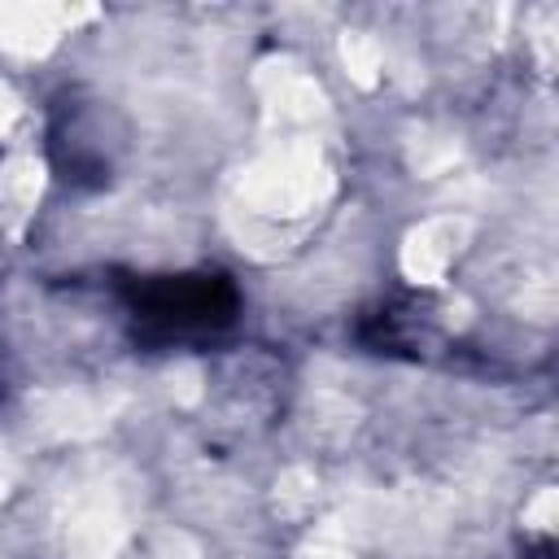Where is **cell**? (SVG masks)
<instances>
[{"instance_id": "cell-8", "label": "cell", "mask_w": 559, "mask_h": 559, "mask_svg": "<svg viewBox=\"0 0 559 559\" xmlns=\"http://www.w3.org/2000/svg\"><path fill=\"white\" fill-rule=\"evenodd\" d=\"M275 489H280V493H275V502H280L284 511H301V507H310V502H314L319 480H314L310 472L293 467V472H284V476H280V485H275Z\"/></svg>"}, {"instance_id": "cell-1", "label": "cell", "mask_w": 559, "mask_h": 559, "mask_svg": "<svg viewBox=\"0 0 559 559\" xmlns=\"http://www.w3.org/2000/svg\"><path fill=\"white\" fill-rule=\"evenodd\" d=\"M332 192V170L314 144H280L240 175V201L258 218H301Z\"/></svg>"}, {"instance_id": "cell-2", "label": "cell", "mask_w": 559, "mask_h": 559, "mask_svg": "<svg viewBox=\"0 0 559 559\" xmlns=\"http://www.w3.org/2000/svg\"><path fill=\"white\" fill-rule=\"evenodd\" d=\"M131 515H135V485L127 476L109 472L79 485L66 502V524H61L70 559H114L131 533Z\"/></svg>"}, {"instance_id": "cell-3", "label": "cell", "mask_w": 559, "mask_h": 559, "mask_svg": "<svg viewBox=\"0 0 559 559\" xmlns=\"http://www.w3.org/2000/svg\"><path fill=\"white\" fill-rule=\"evenodd\" d=\"M467 236H472V218H463V214H441V218L419 223L402 245V271L419 284L441 280L445 266L463 253Z\"/></svg>"}, {"instance_id": "cell-4", "label": "cell", "mask_w": 559, "mask_h": 559, "mask_svg": "<svg viewBox=\"0 0 559 559\" xmlns=\"http://www.w3.org/2000/svg\"><path fill=\"white\" fill-rule=\"evenodd\" d=\"M31 415L52 437H92L109 424L114 402L92 389H48L31 402Z\"/></svg>"}, {"instance_id": "cell-9", "label": "cell", "mask_w": 559, "mask_h": 559, "mask_svg": "<svg viewBox=\"0 0 559 559\" xmlns=\"http://www.w3.org/2000/svg\"><path fill=\"white\" fill-rule=\"evenodd\" d=\"M148 559H197V550H192V542H183V537H162V542L148 550Z\"/></svg>"}, {"instance_id": "cell-5", "label": "cell", "mask_w": 559, "mask_h": 559, "mask_svg": "<svg viewBox=\"0 0 559 559\" xmlns=\"http://www.w3.org/2000/svg\"><path fill=\"white\" fill-rule=\"evenodd\" d=\"M74 13L48 9V4H4L0 9V44L13 52H44L57 44L61 26Z\"/></svg>"}, {"instance_id": "cell-6", "label": "cell", "mask_w": 559, "mask_h": 559, "mask_svg": "<svg viewBox=\"0 0 559 559\" xmlns=\"http://www.w3.org/2000/svg\"><path fill=\"white\" fill-rule=\"evenodd\" d=\"M39 188H44V166L35 157H13L0 170V223L22 227V218L35 210Z\"/></svg>"}, {"instance_id": "cell-7", "label": "cell", "mask_w": 559, "mask_h": 559, "mask_svg": "<svg viewBox=\"0 0 559 559\" xmlns=\"http://www.w3.org/2000/svg\"><path fill=\"white\" fill-rule=\"evenodd\" d=\"M341 52H345V66L354 70V79H358V83H376L380 48H376V39H371V35H345Z\"/></svg>"}, {"instance_id": "cell-10", "label": "cell", "mask_w": 559, "mask_h": 559, "mask_svg": "<svg viewBox=\"0 0 559 559\" xmlns=\"http://www.w3.org/2000/svg\"><path fill=\"white\" fill-rule=\"evenodd\" d=\"M17 114H22V100L13 96V87L0 83V131H9L17 122Z\"/></svg>"}]
</instances>
